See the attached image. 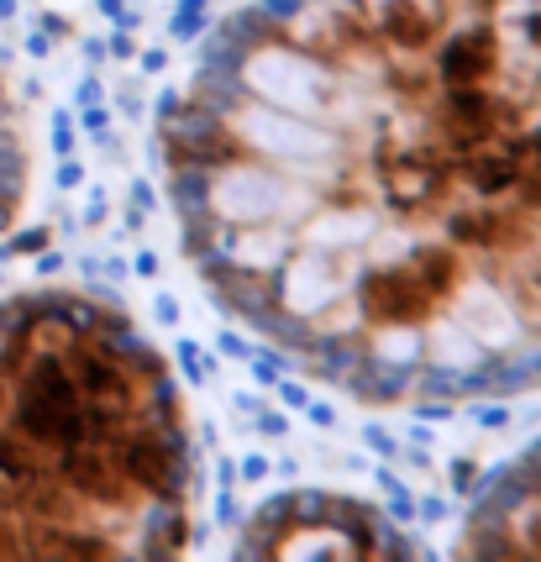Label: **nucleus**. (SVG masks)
<instances>
[{"label":"nucleus","mask_w":541,"mask_h":562,"mask_svg":"<svg viewBox=\"0 0 541 562\" xmlns=\"http://www.w3.org/2000/svg\"><path fill=\"white\" fill-rule=\"evenodd\" d=\"M463 558H541V442L479 489L457 536Z\"/></svg>","instance_id":"4"},{"label":"nucleus","mask_w":541,"mask_h":562,"mask_svg":"<svg viewBox=\"0 0 541 562\" xmlns=\"http://www.w3.org/2000/svg\"><path fill=\"white\" fill-rule=\"evenodd\" d=\"M200 290L379 411L541 389V0H247L158 121Z\"/></svg>","instance_id":"1"},{"label":"nucleus","mask_w":541,"mask_h":562,"mask_svg":"<svg viewBox=\"0 0 541 562\" xmlns=\"http://www.w3.org/2000/svg\"><path fill=\"white\" fill-rule=\"evenodd\" d=\"M247 558H399L410 552V536L384 510L331 494V489H295L263 510H253L247 532L237 536Z\"/></svg>","instance_id":"3"},{"label":"nucleus","mask_w":541,"mask_h":562,"mask_svg":"<svg viewBox=\"0 0 541 562\" xmlns=\"http://www.w3.org/2000/svg\"><path fill=\"white\" fill-rule=\"evenodd\" d=\"M200 452L169 357L85 290L0 300V558H174Z\"/></svg>","instance_id":"2"},{"label":"nucleus","mask_w":541,"mask_h":562,"mask_svg":"<svg viewBox=\"0 0 541 562\" xmlns=\"http://www.w3.org/2000/svg\"><path fill=\"white\" fill-rule=\"evenodd\" d=\"M22 200H27V132H22L11 89L0 80V237L11 232Z\"/></svg>","instance_id":"5"}]
</instances>
